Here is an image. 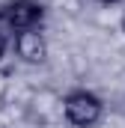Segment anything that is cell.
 <instances>
[{
  "instance_id": "obj_2",
  "label": "cell",
  "mask_w": 125,
  "mask_h": 128,
  "mask_svg": "<svg viewBox=\"0 0 125 128\" xmlns=\"http://www.w3.org/2000/svg\"><path fill=\"white\" fill-rule=\"evenodd\" d=\"M45 21V6L42 0H9L0 9V27L15 36L24 30H39Z\"/></svg>"
},
{
  "instance_id": "obj_6",
  "label": "cell",
  "mask_w": 125,
  "mask_h": 128,
  "mask_svg": "<svg viewBox=\"0 0 125 128\" xmlns=\"http://www.w3.org/2000/svg\"><path fill=\"white\" fill-rule=\"evenodd\" d=\"M6 90V74H0V92Z\"/></svg>"
},
{
  "instance_id": "obj_7",
  "label": "cell",
  "mask_w": 125,
  "mask_h": 128,
  "mask_svg": "<svg viewBox=\"0 0 125 128\" xmlns=\"http://www.w3.org/2000/svg\"><path fill=\"white\" fill-rule=\"evenodd\" d=\"M119 24H122V33H125V12H122V21H119Z\"/></svg>"
},
{
  "instance_id": "obj_3",
  "label": "cell",
  "mask_w": 125,
  "mask_h": 128,
  "mask_svg": "<svg viewBox=\"0 0 125 128\" xmlns=\"http://www.w3.org/2000/svg\"><path fill=\"white\" fill-rule=\"evenodd\" d=\"M12 51H15V57L21 60V63L27 66H42L48 60V39H45V33L42 27L39 30H24V33H15L12 36Z\"/></svg>"
},
{
  "instance_id": "obj_1",
  "label": "cell",
  "mask_w": 125,
  "mask_h": 128,
  "mask_svg": "<svg viewBox=\"0 0 125 128\" xmlns=\"http://www.w3.org/2000/svg\"><path fill=\"white\" fill-rule=\"evenodd\" d=\"M62 116L72 128H95L104 116V101L90 90H72L62 96Z\"/></svg>"
},
{
  "instance_id": "obj_4",
  "label": "cell",
  "mask_w": 125,
  "mask_h": 128,
  "mask_svg": "<svg viewBox=\"0 0 125 128\" xmlns=\"http://www.w3.org/2000/svg\"><path fill=\"white\" fill-rule=\"evenodd\" d=\"M6 48H9V33H6L3 27H0V60L6 57Z\"/></svg>"
},
{
  "instance_id": "obj_5",
  "label": "cell",
  "mask_w": 125,
  "mask_h": 128,
  "mask_svg": "<svg viewBox=\"0 0 125 128\" xmlns=\"http://www.w3.org/2000/svg\"><path fill=\"white\" fill-rule=\"evenodd\" d=\"M95 3H104V6H116V3H125V0H95Z\"/></svg>"
}]
</instances>
